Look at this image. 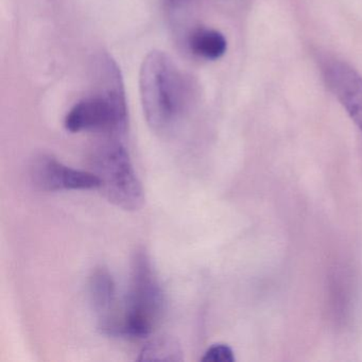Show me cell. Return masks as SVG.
<instances>
[{"mask_svg":"<svg viewBox=\"0 0 362 362\" xmlns=\"http://www.w3.org/2000/svg\"><path fill=\"white\" fill-rule=\"evenodd\" d=\"M201 361L203 362H234V351L228 345L218 343L211 345V347L203 354Z\"/></svg>","mask_w":362,"mask_h":362,"instance_id":"10","label":"cell"},{"mask_svg":"<svg viewBox=\"0 0 362 362\" xmlns=\"http://www.w3.org/2000/svg\"><path fill=\"white\" fill-rule=\"evenodd\" d=\"M100 90L74 105L65 118L71 133H105L110 137L124 135L128 129V109L120 71L110 57L99 59Z\"/></svg>","mask_w":362,"mask_h":362,"instance_id":"2","label":"cell"},{"mask_svg":"<svg viewBox=\"0 0 362 362\" xmlns=\"http://www.w3.org/2000/svg\"><path fill=\"white\" fill-rule=\"evenodd\" d=\"M192 52L206 60H218L226 52L228 43L222 33L211 29H199L190 37Z\"/></svg>","mask_w":362,"mask_h":362,"instance_id":"9","label":"cell"},{"mask_svg":"<svg viewBox=\"0 0 362 362\" xmlns=\"http://www.w3.org/2000/svg\"><path fill=\"white\" fill-rule=\"evenodd\" d=\"M185 82L175 63L162 52H152L141 67L139 88L148 124L158 134H170L186 109Z\"/></svg>","mask_w":362,"mask_h":362,"instance_id":"1","label":"cell"},{"mask_svg":"<svg viewBox=\"0 0 362 362\" xmlns=\"http://www.w3.org/2000/svg\"><path fill=\"white\" fill-rule=\"evenodd\" d=\"M30 177L43 192L99 189L100 180L93 171L79 170L61 163L50 154H39L30 164Z\"/></svg>","mask_w":362,"mask_h":362,"instance_id":"5","label":"cell"},{"mask_svg":"<svg viewBox=\"0 0 362 362\" xmlns=\"http://www.w3.org/2000/svg\"><path fill=\"white\" fill-rule=\"evenodd\" d=\"M166 309V298L151 257L144 247L133 253L122 337L144 339L153 332Z\"/></svg>","mask_w":362,"mask_h":362,"instance_id":"3","label":"cell"},{"mask_svg":"<svg viewBox=\"0 0 362 362\" xmlns=\"http://www.w3.org/2000/svg\"><path fill=\"white\" fill-rule=\"evenodd\" d=\"M139 361H184L179 341L170 336H160L146 343L139 353Z\"/></svg>","mask_w":362,"mask_h":362,"instance_id":"8","label":"cell"},{"mask_svg":"<svg viewBox=\"0 0 362 362\" xmlns=\"http://www.w3.org/2000/svg\"><path fill=\"white\" fill-rule=\"evenodd\" d=\"M93 173L100 180L101 194L112 204L127 211H139L145 203V192L129 152L111 137L95 147L90 156Z\"/></svg>","mask_w":362,"mask_h":362,"instance_id":"4","label":"cell"},{"mask_svg":"<svg viewBox=\"0 0 362 362\" xmlns=\"http://www.w3.org/2000/svg\"><path fill=\"white\" fill-rule=\"evenodd\" d=\"M324 78L334 96L362 131V77L346 63L332 60L324 65Z\"/></svg>","mask_w":362,"mask_h":362,"instance_id":"7","label":"cell"},{"mask_svg":"<svg viewBox=\"0 0 362 362\" xmlns=\"http://www.w3.org/2000/svg\"><path fill=\"white\" fill-rule=\"evenodd\" d=\"M168 1L169 5L173 6V7H177V6H181L182 4L186 3L187 0H167Z\"/></svg>","mask_w":362,"mask_h":362,"instance_id":"11","label":"cell"},{"mask_svg":"<svg viewBox=\"0 0 362 362\" xmlns=\"http://www.w3.org/2000/svg\"><path fill=\"white\" fill-rule=\"evenodd\" d=\"M88 296L101 332L110 337H122V315L117 313L115 281L105 267L95 268L90 275Z\"/></svg>","mask_w":362,"mask_h":362,"instance_id":"6","label":"cell"}]
</instances>
